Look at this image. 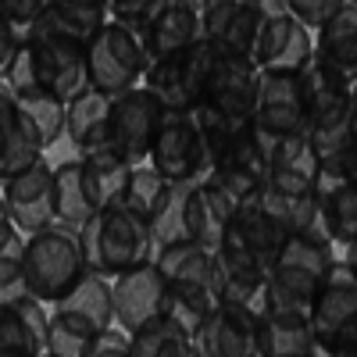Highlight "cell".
<instances>
[{
	"instance_id": "1",
	"label": "cell",
	"mask_w": 357,
	"mask_h": 357,
	"mask_svg": "<svg viewBox=\"0 0 357 357\" xmlns=\"http://www.w3.org/2000/svg\"><path fill=\"white\" fill-rule=\"evenodd\" d=\"M8 86L11 89H50V93L72 100L75 93L89 86L86 82V43L54 29H33L15 61L8 68Z\"/></svg>"
},
{
	"instance_id": "2",
	"label": "cell",
	"mask_w": 357,
	"mask_h": 357,
	"mask_svg": "<svg viewBox=\"0 0 357 357\" xmlns=\"http://www.w3.org/2000/svg\"><path fill=\"white\" fill-rule=\"evenodd\" d=\"M161 279H165V318L193 336L200 321L218 307V286H215V254L197 243H172L158 247L154 254Z\"/></svg>"
},
{
	"instance_id": "3",
	"label": "cell",
	"mask_w": 357,
	"mask_h": 357,
	"mask_svg": "<svg viewBox=\"0 0 357 357\" xmlns=\"http://www.w3.org/2000/svg\"><path fill=\"white\" fill-rule=\"evenodd\" d=\"M79 243H82L86 268L104 275V279H118L129 268H136L143 261H154V254H158L154 229L139 215L126 211L118 204L97 211L79 229Z\"/></svg>"
},
{
	"instance_id": "4",
	"label": "cell",
	"mask_w": 357,
	"mask_h": 357,
	"mask_svg": "<svg viewBox=\"0 0 357 357\" xmlns=\"http://www.w3.org/2000/svg\"><path fill=\"white\" fill-rule=\"evenodd\" d=\"M89 272L79 229L54 222L33 236H25V289L43 304H57L61 296Z\"/></svg>"
},
{
	"instance_id": "5",
	"label": "cell",
	"mask_w": 357,
	"mask_h": 357,
	"mask_svg": "<svg viewBox=\"0 0 357 357\" xmlns=\"http://www.w3.org/2000/svg\"><path fill=\"white\" fill-rule=\"evenodd\" d=\"M336 261V243L325 232H293L286 236L282 250L275 254L272 268H268V293L275 301L311 307V296L318 293L325 272Z\"/></svg>"
},
{
	"instance_id": "6",
	"label": "cell",
	"mask_w": 357,
	"mask_h": 357,
	"mask_svg": "<svg viewBox=\"0 0 357 357\" xmlns=\"http://www.w3.org/2000/svg\"><path fill=\"white\" fill-rule=\"evenodd\" d=\"M215 57H218V47L207 43V40L178 50V54L158 57V61H151L143 72V89H151L154 100L165 111H193L204 100Z\"/></svg>"
},
{
	"instance_id": "7",
	"label": "cell",
	"mask_w": 357,
	"mask_h": 357,
	"mask_svg": "<svg viewBox=\"0 0 357 357\" xmlns=\"http://www.w3.org/2000/svg\"><path fill=\"white\" fill-rule=\"evenodd\" d=\"M143 72H146V57L132 29L107 22L86 43V82L100 89V93L118 97L126 89L143 86Z\"/></svg>"
},
{
	"instance_id": "8",
	"label": "cell",
	"mask_w": 357,
	"mask_h": 357,
	"mask_svg": "<svg viewBox=\"0 0 357 357\" xmlns=\"http://www.w3.org/2000/svg\"><path fill=\"white\" fill-rule=\"evenodd\" d=\"M314 57V33L293 18L286 0H261V22L250 61L261 72H301Z\"/></svg>"
},
{
	"instance_id": "9",
	"label": "cell",
	"mask_w": 357,
	"mask_h": 357,
	"mask_svg": "<svg viewBox=\"0 0 357 357\" xmlns=\"http://www.w3.org/2000/svg\"><path fill=\"white\" fill-rule=\"evenodd\" d=\"M311 333L318 350H333L357 333V275L347 257H336L311 296Z\"/></svg>"
},
{
	"instance_id": "10",
	"label": "cell",
	"mask_w": 357,
	"mask_h": 357,
	"mask_svg": "<svg viewBox=\"0 0 357 357\" xmlns=\"http://www.w3.org/2000/svg\"><path fill=\"white\" fill-rule=\"evenodd\" d=\"M207 178L240 207L247 200H257L264 193L268 183V151H264V136L257 132L254 118L236 126L225 154L218 158V165L207 172Z\"/></svg>"
},
{
	"instance_id": "11",
	"label": "cell",
	"mask_w": 357,
	"mask_h": 357,
	"mask_svg": "<svg viewBox=\"0 0 357 357\" xmlns=\"http://www.w3.org/2000/svg\"><path fill=\"white\" fill-rule=\"evenodd\" d=\"M165 118V107L154 100L151 89H126L111 97V118H107V143L122 154L132 168L151 161V146L158 136V126Z\"/></svg>"
},
{
	"instance_id": "12",
	"label": "cell",
	"mask_w": 357,
	"mask_h": 357,
	"mask_svg": "<svg viewBox=\"0 0 357 357\" xmlns=\"http://www.w3.org/2000/svg\"><path fill=\"white\" fill-rule=\"evenodd\" d=\"M146 165L165 175L168 183H186V178L207 175V154L190 111H165Z\"/></svg>"
},
{
	"instance_id": "13",
	"label": "cell",
	"mask_w": 357,
	"mask_h": 357,
	"mask_svg": "<svg viewBox=\"0 0 357 357\" xmlns=\"http://www.w3.org/2000/svg\"><path fill=\"white\" fill-rule=\"evenodd\" d=\"M139 47L146 65L158 57L178 54L204 40V0H161L139 29Z\"/></svg>"
},
{
	"instance_id": "14",
	"label": "cell",
	"mask_w": 357,
	"mask_h": 357,
	"mask_svg": "<svg viewBox=\"0 0 357 357\" xmlns=\"http://www.w3.org/2000/svg\"><path fill=\"white\" fill-rule=\"evenodd\" d=\"M254 126H257V132L268 136V139L311 132V122H307V111H304L301 79H296V72H261Z\"/></svg>"
},
{
	"instance_id": "15",
	"label": "cell",
	"mask_w": 357,
	"mask_h": 357,
	"mask_svg": "<svg viewBox=\"0 0 357 357\" xmlns=\"http://www.w3.org/2000/svg\"><path fill=\"white\" fill-rule=\"evenodd\" d=\"M236 204L211 183L207 175L183 183V236L204 250H218L232 225Z\"/></svg>"
},
{
	"instance_id": "16",
	"label": "cell",
	"mask_w": 357,
	"mask_h": 357,
	"mask_svg": "<svg viewBox=\"0 0 357 357\" xmlns=\"http://www.w3.org/2000/svg\"><path fill=\"white\" fill-rule=\"evenodd\" d=\"M4 193L8 215L18 225V232L33 236L47 225L57 222V207H54V168L47 165V158H40L36 165H29L25 172L11 175L0 183Z\"/></svg>"
},
{
	"instance_id": "17",
	"label": "cell",
	"mask_w": 357,
	"mask_h": 357,
	"mask_svg": "<svg viewBox=\"0 0 357 357\" xmlns=\"http://www.w3.org/2000/svg\"><path fill=\"white\" fill-rule=\"evenodd\" d=\"M257 86H261V68L254 61L218 50L200 104L222 111L232 122H247V118H254V107H257Z\"/></svg>"
},
{
	"instance_id": "18",
	"label": "cell",
	"mask_w": 357,
	"mask_h": 357,
	"mask_svg": "<svg viewBox=\"0 0 357 357\" xmlns=\"http://www.w3.org/2000/svg\"><path fill=\"white\" fill-rule=\"evenodd\" d=\"M314 350L311 314L296 304L264 296L257 311V357H311Z\"/></svg>"
},
{
	"instance_id": "19",
	"label": "cell",
	"mask_w": 357,
	"mask_h": 357,
	"mask_svg": "<svg viewBox=\"0 0 357 357\" xmlns=\"http://www.w3.org/2000/svg\"><path fill=\"white\" fill-rule=\"evenodd\" d=\"M197 357H257V311L218 304L193 333Z\"/></svg>"
},
{
	"instance_id": "20",
	"label": "cell",
	"mask_w": 357,
	"mask_h": 357,
	"mask_svg": "<svg viewBox=\"0 0 357 357\" xmlns=\"http://www.w3.org/2000/svg\"><path fill=\"white\" fill-rule=\"evenodd\" d=\"M114 296V325L122 333H136L143 321L165 314V279L158 261H143L118 279H111Z\"/></svg>"
},
{
	"instance_id": "21",
	"label": "cell",
	"mask_w": 357,
	"mask_h": 357,
	"mask_svg": "<svg viewBox=\"0 0 357 357\" xmlns=\"http://www.w3.org/2000/svg\"><path fill=\"white\" fill-rule=\"evenodd\" d=\"M215 286H218V304H243L261 311L268 293V264L257 261L240 243L222 240V247L215 250Z\"/></svg>"
},
{
	"instance_id": "22",
	"label": "cell",
	"mask_w": 357,
	"mask_h": 357,
	"mask_svg": "<svg viewBox=\"0 0 357 357\" xmlns=\"http://www.w3.org/2000/svg\"><path fill=\"white\" fill-rule=\"evenodd\" d=\"M264 151H268V183H264V190L314 193L321 168H318V154L311 146V132L279 136V139L264 136Z\"/></svg>"
},
{
	"instance_id": "23",
	"label": "cell",
	"mask_w": 357,
	"mask_h": 357,
	"mask_svg": "<svg viewBox=\"0 0 357 357\" xmlns=\"http://www.w3.org/2000/svg\"><path fill=\"white\" fill-rule=\"evenodd\" d=\"M261 22V0H204V40L250 61Z\"/></svg>"
},
{
	"instance_id": "24",
	"label": "cell",
	"mask_w": 357,
	"mask_h": 357,
	"mask_svg": "<svg viewBox=\"0 0 357 357\" xmlns=\"http://www.w3.org/2000/svg\"><path fill=\"white\" fill-rule=\"evenodd\" d=\"M47 307L36 296L0 304V357H40L47 350Z\"/></svg>"
},
{
	"instance_id": "25",
	"label": "cell",
	"mask_w": 357,
	"mask_h": 357,
	"mask_svg": "<svg viewBox=\"0 0 357 357\" xmlns=\"http://www.w3.org/2000/svg\"><path fill=\"white\" fill-rule=\"evenodd\" d=\"M296 79H301V97H304L311 129L336 122L350 111V79H343L333 65H325L318 54L296 72Z\"/></svg>"
},
{
	"instance_id": "26",
	"label": "cell",
	"mask_w": 357,
	"mask_h": 357,
	"mask_svg": "<svg viewBox=\"0 0 357 357\" xmlns=\"http://www.w3.org/2000/svg\"><path fill=\"white\" fill-rule=\"evenodd\" d=\"M40 158H43V143L22 122L15 107V89L8 86V79H0V183L25 172L29 165H36Z\"/></svg>"
},
{
	"instance_id": "27",
	"label": "cell",
	"mask_w": 357,
	"mask_h": 357,
	"mask_svg": "<svg viewBox=\"0 0 357 357\" xmlns=\"http://www.w3.org/2000/svg\"><path fill=\"white\" fill-rule=\"evenodd\" d=\"M314 200H318V215H321L325 236H329L333 243L354 247L357 243V183L354 178L318 172Z\"/></svg>"
},
{
	"instance_id": "28",
	"label": "cell",
	"mask_w": 357,
	"mask_h": 357,
	"mask_svg": "<svg viewBox=\"0 0 357 357\" xmlns=\"http://www.w3.org/2000/svg\"><path fill=\"white\" fill-rule=\"evenodd\" d=\"M314 54L343 79H357V0H340V8L314 29Z\"/></svg>"
},
{
	"instance_id": "29",
	"label": "cell",
	"mask_w": 357,
	"mask_h": 357,
	"mask_svg": "<svg viewBox=\"0 0 357 357\" xmlns=\"http://www.w3.org/2000/svg\"><path fill=\"white\" fill-rule=\"evenodd\" d=\"M286 236H289V232L279 225V218L268 211V207L261 204V197H257V200H247V204L236 207L225 240L240 243L243 250H250L257 261H264L268 268H272L275 254H279L282 243H286Z\"/></svg>"
},
{
	"instance_id": "30",
	"label": "cell",
	"mask_w": 357,
	"mask_h": 357,
	"mask_svg": "<svg viewBox=\"0 0 357 357\" xmlns=\"http://www.w3.org/2000/svg\"><path fill=\"white\" fill-rule=\"evenodd\" d=\"M79 168H82V190L93 204V211L114 207L126 193V183L132 175V165L114 151V146H97V151L79 154Z\"/></svg>"
},
{
	"instance_id": "31",
	"label": "cell",
	"mask_w": 357,
	"mask_h": 357,
	"mask_svg": "<svg viewBox=\"0 0 357 357\" xmlns=\"http://www.w3.org/2000/svg\"><path fill=\"white\" fill-rule=\"evenodd\" d=\"M107 118H111V97L93 86H86L82 93H75L68 100L65 136L72 139V146L79 154L97 151V146H111L107 143Z\"/></svg>"
},
{
	"instance_id": "32",
	"label": "cell",
	"mask_w": 357,
	"mask_h": 357,
	"mask_svg": "<svg viewBox=\"0 0 357 357\" xmlns=\"http://www.w3.org/2000/svg\"><path fill=\"white\" fill-rule=\"evenodd\" d=\"M54 311H68L82 321H89L97 333H107L114 325V296H111V279L86 272L61 301L54 304Z\"/></svg>"
},
{
	"instance_id": "33",
	"label": "cell",
	"mask_w": 357,
	"mask_h": 357,
	"mask_svg": "<svg viewBox=\"0 0 357 357\" xmlns=\"http://www.w3.org/2000/svg\"><path fill=\"white\" fill-rule=\"evenodd\" d=\"M15 107L22 114V122L36 132V139L47 146H54L65 136V118H68V100L50 93V89H15Z\"/></svg>"
},
{
	"instance_id": "34",
	"label": "cell",
	"mask_w": 357,
	"mask_h": 357,
	"mask_svg": "<svg viewBox=\"0 0 357 357\" xmlns=\"http://www.w3.org/2000/svg\"><path fill=\"white\" fill-rule=\"evenodd\" d=\"M311 146L318 154V168L321 172L350 178V161H354V151H357V114H354V104H350V111L343 118H336V122L314 126L311 129Z\"/></svg>"
},
{
	"instance_id": "35",
	"label": "cell",
	"mask_w": 357,
	"mask_h": 357,
	"mask_svg": "<svg viewBox=\"0 0 357 357\" xmlns=\"http://www.w3.org/2000/svg\"><path fill=\"white\" fill-rule=\"evenodd\" d=\"M107 22L111 18H107L104 0H50L36 29H54V33H65V36L89 43Z\"/></svg>"
},
{
	"instance_id": "36",
	"label": "cell",
	"mask_w": 357,
	"mask_h": 357,
	"mask_svg": "<svg viewBox=\"0 0 357 357\" xmlns=\"http://www.w3.org/2000/svg\"><path fill=\"white\" fill-rule=\"evenodd\" d=\"M129 354L132 357H197V343L183 325L158 314L151 321H143L136 333H129Z\"/></svg>"
},
{
	"instance_id": "37",
	"label": "cell",
	"mask_w": 357,
	"mask_h": 357,
	"mask_svg": "<svg viewBox=\"0 0 357 357\" xmlns=\"http://www.w3.org/2000/svg\"><path fill=\"white\" fill-rule=\"evenodd\" d=\"M54 207H57V222L82 229L89 218H93V204H89L86 190H82V168L79 158L54 165Z\"/></svg>"
},
{
	"instance_id": "38",
	"label": "cell",
	"mask_w": 357,
	"mask_h": 357,
	"mask_svg": "<svg viewBox=\"0 0 357 357\" xmlns=\"http://www.w3.org/2000/svg\"><path fill=\"white\" fill-rule=\"evenodd\" d=\"M168 193H172L168 178L158 175L151 165H139V168H132L129 183H126V193H122V200H118V207H126V211L139 215L146 225L154 229V222H158V215H161Z\"/></svg>"
},
{
	"instance_id": "39",
	"label": "cell",
	"mask_w": 357,
	"mask_h": 357,
	"mask_svg": "<svg viewBox=\"0 0 357 357\" xmlns=\"http://www.w3.org/2000/svg\"><path fill=\"white\" fill-rule=\"evenodd\" d=\"M25 293V232L11 218H0V304Z\"/></svg>"
},
{
	"instance_id": "40",
	"label": "cell",
	"mask_w": 357,
	"mask_h": 357,
	"mask_svg": "<svg viewBox=\"0 0 357 357\" xmlns=\"http://www.w3.org/2000/svg\"><path fill=\"white\" fill-rule=\"evenodd\" d=\"M97 329L89 321L68 314V311H50L47 321V350L54 357H86L97 343Z\"/></svg>"
},
{
	"instance_id": "41",
	"label": "cell",
	"mask_w": 357,
	"mask_h": 357,
	"mask_svg": "<svg viewBox=\"0 0 357 357\" xmlns=\"http://www.w3.org/2000/svg\"><path fill=\"white\" fill-rule=\"evenodd\" d=\"M190 114H193V122H197L204 154H207V172H211L218 165V158L225 154V146H229V139H232V132H236V126H240V122H232V118H225L222 111L207 107V104H197Z\"/></svg>"
},
{
	"instance_id": "42",
	"label": "cell",
	"mask_w": 357,
	"mask_h": 357,
	"mask_svg": "<svg viewBox=\"0 0 357 357\" xmlns=\"http://www.w3.org/2000/svg\"><path fill=\"white\" fill-rule=\"evenodd\" d=\"M50 0H0V18L11 25V33L18 40H25L36 29V22L43 18Z\"/></svg>"
},
{
	"instance_id": "43",
	"label": "cell",
	"mask_w": 357,
	"mask_h": 357,
	"mask_svg": "<svg viewBox=\"0 0 357 357\" xmlns=\"http://www.w3.org/2000/svg\"><path fill=\"white\" fill-rule=\"evenodd\" d=\"M161 4V0H104V8H107V18L118 22V25H126V29H136L151 18V11Z\"/></svg>"
},
{
	"instance_id": "44",
	"label": "cell",
	"mask_w": 357,
	"mask_h": 357,
	"mask_svg": "<svg viewBox=\"0 0 357 357\" xmlns=\"http://www.w3.org/2000/svg\"><path fill=\"white\" fill-rule=\"evenodd\" d=\"M286 8L293 11V18H301L314 33V29L340 8V0H286Z\"/></svg>"
},
{
	"instance_id": "45",
	"label": "cell",
	"mask_w": 357,
	"mask_h": 357,
	"mask_svg": "<svg viewBox=\"0 0 357 357\" xmlns=\"http://www.w3.org/2000/svg\"><path fill=\"white\" fill-rule=\"evenodd\" d=\"M86 357H132V354H129V333H122L118 325H111L107 333L97 336L93 350H89Z\"/></svg>"
},
{
	"instance_id": "46",
	"label": "cell",
	"mask_w": 357,
	"mask_h": 357,
	"mask_svg": "<svg viewBox=\"0 0 357 357\" xmlns=\"http://www.w3.org/2000/svg\"><path fill=\"white\" fill-rule=\"evenodd\" d=\"M18 47H22V40L11 33V25L0 18V79H8V68H11V61H15Z\"/></svg>"
},
{
	"instance_id": "47",
	"label": "cell",
	"mask_w": 357,
	"mask_h": 357,
	"mask_svg": "<svg viewBox=\"0 0 357 357\" xmlns=\"http://www.w3.org/2000/svg\"><path fill=\"white\" fill-rule=\"evenodd\" d=\"M325 357H357V333L347 340V343H340V347H333V350H321Z\"/></svg>"
},
{
	"instance_id": "48",
	"label": "cell",
	"mask_w": 357,
	"mask_h": 357,
	"mask_svg": "<svg viewBox=\"0 0 357 357\" xmlns=\"http://www.w3.org/2000/svg\"><path fill=\"white\" fill-rule=\"evenodd\" d=\"M347 261H350V268H354V275H357V243H354V247H347Z\"/></svg>"
},
{
	"instance_id": "49",
	"label": "cell",
	"mask_w": 357,
	"mask_h": 357,
	"mask_svg": "<svg viewBox=\"0 0 357 357\" xmlns=\"http://www.w3.org/2000/svg\"><path fill=\"white\" fill-rule=\"evenodd\" d=\"M350 104H354V114H357V79L350 82Z\"/></svg>"
},
{
	"instance_id": "50",
	"label": "cell",
	"mask_w": 357,
	"mask_h": 357,
	"mask_svg": "<svg viewBox=\"0 0 357 357\" xmlns=\"http://www.w3.org/2000/svg\"><path fill=\"white\" fill-rule=\"evenodd\" d=\"M0 218H11L8 215V204H4V193H0Z\"/></svg>"
},
{
	"instance_id": "51",
	"label": "cell",
	"mask_w": 357,
	"mask_h": 357,
	"mask_svg": "<svg viewBox=\"0 0 357 357\" xmlns=\"http://www.w3.org/2000/svg\"><path fill=\"white\" fill-rule=\"evenodd\" d=\"M40 357H54V354H50V350H43V354H40Z\"/></svg>"
}]
</instances>
